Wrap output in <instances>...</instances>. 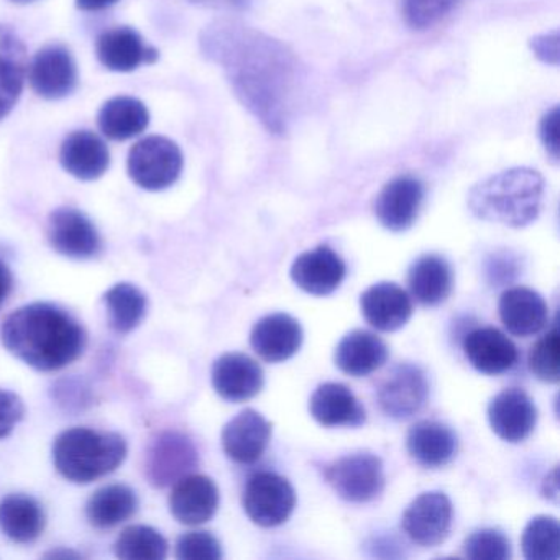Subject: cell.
<instances>
[{"label":"cell","instance_id":"obj_1","mask_svg":"<svg viewBox=\"0 0 560 560\" xmlns=\"http://www.w3.org/2000/svg\"><path fill=\"white\" fill-rule=\"evenodd\" d=\"M201 48L224 70L245 109L268 132L283 136L301 80L296 55L277 38L235 21H218L205 28Z\"/></svg>","mask_w":560,"mask_h":560},{"label":"cell","instance_id":"obj_2","mask_svg":"<svg viewBox=\"0 0 560 560\" xmlns=\"http://www.w3.org/2000/svg\"><path fill=\"white\" fill-rule=\"evenodd\" d=\"M0 339L12 355L40 372L70 365L83 355L88 342L84 327L50 303L19 307L2 324Z\"/></svg>","mask_w":560,"mask_h":560},{"label":"cell","instance_id":"obj_3","mask_svg":"<svg viewBox=\"0 0 560 560\" xmlns=\"http://www.w3.org/2000/svg\"><path fill=\"white\" fill-rule=\"evenodd\" d=\"M544 178L530 168H511L475 185L468 192V208L488 222L526 228L542 208Z\"/></svg>","mask_w":560,"mask_h":560},{"label":"cell","instance_id":"obj_4","mask_svg":"<svg viewBox=\"0 0 560 560\" xmlns=\"http://www.w3.org/2000/svg\"><path fill=\"white\" fill-rule=\"evenodd\" d=\"M127 457L126 439L116 432L73 428L61 432L54 444L57 470L73 483H91L113 474Z\"/></svg>","mask_w":560,"mask_h":560},{"label":"cell","instance_id":"obj_5","mask_svg":"<svg viewBox=\"0 0 560 560\" xmlns=\"http://www.w3.org/2000/svg\"><path fill=\"white\" fill-rule=\"evenodd\" d=\"M130 178L147 191H163L178 182L183 153L173 140L152 136L132 147L127 162Z\"/></svg>","mask_w":560,"mask_h":560},{"label":"cell","instance_id":"obj_6","mask_svg":"<svg viewBox=\"0 0 560 560\" xmlns=\"http://www.w3.org/2000/svg\"><path fill=\"white\" fill-rule=\"evenodd\" d=\"M326 478L334 491L350 503L375 500L385 488L382 460L372 452L343 455L326 468Z\"/></svg>","mask_w":560,"mask_h":560},{"label":"cell","instance_id":"obj_7","mask_svg":"<svg viewBox=\"0 0 560 560\" xmlns=\"http://www.w3.org/2000/svg\"><path fill=\"white\" fill-rule=\"evenodd\" d=\"M245 513L261 527H277L287 523L296 506V494L287 478L275 471H260L245 485Z\"/></svg>","mask_w":560,"mask_h":560},{"label":"cell","instance_id":"obj_8","mask_svg":"<svg viewBox=\"0 0 560 560\" xmlns=\"http://www.w3.org/2000/svg\"><path fill=\"white\" fill-rule=\"evenodd\" d=\"M198 467V451L188 435L168 431L156 435L147 452L145 471L156 488L170 487Z\"/></svg>","mask_w":560,"mask_h":560},{"label":"cell","instance_id":"obj_9","mask_svg":"<svg viewBox=\"0 0 560 560\" xmlns=\"http://www.w3.org/2000/svg\"><path fill=\"white\" fill-rule=\"evenodd\" d=\"M28 80L32 90L44 100H63L77 90V61L63 45H47L32 60Z\"/></svg>","mask_w":560,"mask_h":560},{"label":"cell","instance_id":"obj_10","mask_svg":"<svg viewBox=\"0 0 560 560\" xmlns=\"http://www.w3.org/2000/svg\"><path fill=\"white\" fill-rule=\"evenodd\" d=\"M429 385L424 372L412 363H399L378 389L380 408L393 419L418 415L428 401Z\"/></svg>","mask_w":560,"mask_h":560},{"label":"cell","instance_id":"obj_11","mask_svg":"<svg viewBox=\"0 0 560 560\" xmlns=\"http://www.w3.org/2000/svg\"><path fill=\"white\" fill-rule=\"evenodd\" d=\"M48 237L58 254L74 260L96 257L103 247L96 225L74 208H60L50 215Z\"/></svg>","mask_w":560,"mask_h":560},{"label":"cell","instance_id":"obj_12","mask_svg":"<svg viewBox=\"0 0 560 560\" xmlns=\"http://www.w3.org/2000/svg\"><path fill=\"white\" fill-rule=\"evenodd\" d=\"M451 526L452 503L441 491L419 494L402 516V529L419 546H438L447 537Z\"/></svg>","mask_w":560,"mask_h":560},{"label":"cell","instance_id":"obj_13","mask_svg":"<svg viewBox=\"0 0 560 560\" xmlns=\"http://www.w3.org/2000/svg\"><path fill=\"white\" fill-rule=\"evenodd\" d=\"M424 201V186L411 175L392 179L380 191L375 214L380 224L392 232H405L415 224Z\"/></svg>","mask_w":560,"mask_h":560},{"label":"cell","instance_id":"obj_14","mask_svg":"<svg viewBox=\"0 0 560 560\" xmlns=\"http://www.w3.org/2000/svg\"><path fill=\"white\" fill-rule=\"evenodd\" d=\"M488 421L498 438L517 444L533 434L537 409L533 399L520 388L498 393L488 406Z\"/></svg>","mask_w":560,"mask_h":560},{"label":"cell","instance_id":"obj_15","mask_svg":"<svg viewBox=\"0 0 560 560\" xmlns=\"http://www.w3.org/2000/svg\"><path fill=\"white\" fill-rule=\"evenodd\" d=\"M270 438V422L255 409H245L225 424L222 447L231 460L242 465L255 464L267 451Z\"/></svg>","mask_w":560,"mask_h":560},{"label":"cell","instance_id":"obj_16","mask_svg":"<svg viewBox=\"0 0 560 560\" xmlns=\"http://www.w3.org/2000/svg\"><path fill=\"white\" fill-rule=\"evenodd\" d=\"M264 370L245 353H224L212 366V385L221 398L247 401L264 388Z\"/></svg>","mask_w":560,"mask_h":560},{"label":"cell","instance_id":"obj_17","mask_svg":"<svg viewBox=\"0 0 560 560\" xmlns=\"http://www.w3.org/2000/svg\"><path fill=\"white\" fill-rule=\"evenodd\" d=\"M346 271L342 258L332 248L320 245L294 260L291 278L306 293L327 296L342 284Z\"/></svg>","mask_w":560,"mask_h":560},{"label":"cell","instance_id":"obj_18","mask_svg":"<svg viewBox=\"0 0 560 560\" xmlns=\"http://www.w3.org/2000/svg\"><path fill=\"white\" fill-rule=\"evenodd\" d=\"M28 73V55L18 32L0 24V120L18 106Z\"/></svg>","mask_w":560,"mask_h":560},{"label":"cell","instance_id":"obj_19","mask_svg":"<svg viewBox=\"0 0 560 560\" xmlns=\"http://www.w3.org/2000/svg\"><path fill=\"white\" fill-rule=\"evenodd\" d=\"M219 508V490L206 475H186L176 481L170 497L173 516L186 526H199L214 517Z\"/></svg>","mask_w":560,"mask_h":560},{"label":"cell","instance_id":"obj_20","mask_svg":"<svg viewBox=\"0 0 560 560\" xmlns=\"http://www.w3.org/2000/svg\"><path fill=\"white\" fill-rule=\"evenodd\" d=\"M250 343L255 352L267 362H284L301 349L303 329L290 314H270L255 324Z\"/></svg>","mask_w":560,"mask_h":560},{"label":"cell","instance_id":"obj_21","mask_svg":"<svg viewBox=\"0 0 560 560\" xmlns=\"http://www.w3.org/2000/svg\"><path fill=\"white\" fill-rule=\"evenodd\" d=\"M360 310L370 326L383 332L401 329L412 314L409 294L396 283H376L360 296Z\"/></svg>","mask_w":560,"mask_h":560},{"label":"cell","instance_id":"obj_22","mask_svg":"<svg viewBox=\"0 0 560 560\" xmlns=\"http://www.w3.org/2000/svg\"><path fill=\"white\" fill-rule=\"evenodd\" d=\"M498 313L508 332L517 337L539 334L549 320V310L544 298L537 291L524 287L504 291L498 303Z\"/></svg>","mask_w":560,"mask_h":560},{"label":"cell","instance_id":"obj_23","mask_svg":"<svg viewBox=\"0 0 560 560\" xmlns=\"http://www.w3.org/2000/svg\"><path fill=\"white\" fill-rule=\"evenodd\" d=\"M63 168L81 182L101 178L110 166L106 142L90 130H78L65 139L60 150Z\"/></svg>","mask_w":560,"mask_h":560},{"label":"cell","instance_id":"obj_24","mask_svg":"<svg viewBox=\"0 0 560 560\" xmlns=\"http://www.w3.org/2000/svg\"><path fill=\"white\" fill-rule=\"evenodd\" d=\"M464 352L470 365L485 375H501L517 362V349L501 330L480 327L464 339Z\"/></svg>","mask_w":560,"mask_h":560},{"label":"cell","instance_id":"obj_25","mask_svg":"<svg viewBox=\"0 0 560 560\" xmlns=\"http://www.w3.org/2000/svg\"><path fill=\"white\" fill-rule=\"evenodd\" d=\"M310 412L326 428H359L366 419L365 409L342 383L317 386L310 399Z\"/></svg>","mask_w":560,"mask_h":560},{"label":"cell","instance_id":"obj_26","mask_svg":"<svg viewBox=\"0 0 560 560\" xmlns=\"http://www.w3.org/2000/svg\"><path fill=\"white\" fill-rule=\"evenodd\" d=\"M406 448L422 467H444L457 454V435L442 422L421 421L409 429Z\"/></svg>","mask_w":560,"mask_h":560},{"label":"cell","instance_id":"obj_27","mask_svg":"<svg viewBox=\"0 0 560 560\" xmlns=\"http://www.w3.org/2000/svg\"><path fill=\"white\" fill-rule=\"evenodd\" d=\"M334 359L343 373L360 378L385 365L388 347L376 334L357 329L342 337Z\"/></svg>","mask_w":560,"mask_h":560},{"label":"cell","instance_id":"obj_28","mask_svg":"<svg viewBox=\"0 0 560 560\" xmlns=\"http://www.w3.org/2000/svg\"><path fill=\"white\" fill-rule=\"evenodd\" d=\"M408 284L418 303L438 306L451 294L454 275L451 265L441 255H422L409 268Z\"/></svg>","mask_w":560,"mask_h":560},{"label":"cell","instance_id":"obj_29","mask_svg":"<svg viewBox=\"0 0 560 560\" xmlns=\"http://www.w3.org/2000/svg\"><path fill=\"white\" fill-rule=\"evenodd\" d=\"M44 508L28 494H9L0 501V530L14 542H34L44 533Z\"/></svg>","mask_w":560,"mask_h":560},{"label":"cell","instance_id":"obj_30","mask_svg":"<svg viewBox=\"0 0 560 560\" xmlns=\"http://www.w3.org/2000/svg\"><path fill=\"white\" fill-rule=\"evenodd\" d=\"M147 48L139 32L130 27H114L103 32L96 42L100 63L116 73H130L145 63Z\"/></svg>","mask_w":560,"mask_h":560},{"label":"cell","instance_id":"obj_31","mask_svg":"<svg viewBox=\"0 0 560 560\" xmlns=\"http://www.w3.org/2000/svg\"><path fill=\"white\" fill-rule=\"evenodd\" d=\"M97 124L107 139L126 142L145 132L150 113L145 104L136 97H113L101 107Z\"/></svg>","mask_w":560,"mask_h":560},{"label":"cell","instance_id":"obj_32","mask_svg":"<svg viewBox=\"0 0 560 560\" xmlns=\"http://www.w3.org/2000/svg\"><path fill=\"white\" fill-rule=\"evenodd\" d=\"M139 498L127 485H107L97 490L86 504L90 523L97 529H110L137 513Z\"/></svg>","mask_w":560,"mask_h":560},{"label":"cell","instance_id":"obj_33","mask_svg":"<svg viewBox=\"0 0 560 560\" xmlns=\"http://www.w3.org/2000/svg\"><path fill=\"white\" fill-rule=\"evenodd\" d=\"M109 324L116 332L127 334L142 323L147 313V298L139 288L119 283L104 294Z\"/></svg>","mask_w":560,"mask_h":560},{"label":"cell","instance_id":"obj_34","mask_svg":"<svg viewBox=\"0 0 560 560\" xmlns=\"http://www.w3.org/2000/svg\"><path fill=\"white\" fill-rule=\"evenodd\" d=\"M116 556L126 560H162L168 553L165 537L150 526H129L116 540Z\"/></svg>","mask_w":560,"mask_h":560},{"label":"cell","instance_id":"obj_35","mask_svg":"<svg viewBox=\"0 0 560 560\" xmlns=\"http://www.w3.org/2000/svg\"><path fill=\"white\" fill-rule=\"evenodd\" d=\"M527 560H557L560 557V526L556 517L536 516L524 527L521 537Z\"/></svg>","mask_w":560,"mask_h":560},{"label":"cell","instance_id":"obj_36","mask_svg":"<svg viewBox=\"0 0 560 560\" xmlns=\"http://www.w3.org/2000/svg\"><path fill=\"white\" fill-rule=\"evenodd\" d=\"M530 372L540 382L557 383L560 378V336L553 326L546 336L540 337L527 355Z\"/></svg>","mask_w":560,"mask_h":560},{"label":"cell","instance_id":"obj_37","mask_svg":"<svg viewBox=\"0 0 560 560\" xmlns=\"http://www.w3.org/2000/svg\"><path fill=\"white\" fill-rule=\"evenodd\" d=\"M465 556L471 560H508L511 557L510 539L498 529H478L465 539Z\"/></svg>","mask_w":560,"mask_h":560},{"label":"cell","instance_id":"obj_38","mask_svg":"<svg viewBox=\"0 0 560 560\" xmlns=\"http://www.w3.org/2000/svg\"><path fill=\"white\" fill-rule=\"evenodd\" d=\"M462 0H405L402 12L409 27L425 31L451 14Z\"/></svg>","mask_w":560,"mask_h":560},{"label":"cell","instance_id":"obj_39","mask_svg":"<svg viewBox=\"0 0 560 560\" xmlns=\"http://www.w3.org/2000/svg\"><path fill=\"white\" fill-rule=\"evenodd\" d=\"M176 557L182 560H219L222 559L221 544L205 530L186 533L176 542Z\"/></svg>","mask_w":560,"mask_h":560},{"label":"cell","instance_id":"obj_40","mask_svg":"<svg viewBox=\"0 0 560 560\" xmlns=\"http://www.w3.org/2000/svg\"><path fill=\"white\" fill-rule=\"evenodd\" d=\"M24 401L15 393L0 389V439L12 434L15 425L24 419Z\"/></svg>","mask_w":560,"mask_h":560},{"label":"cell","instance_id":"obj_41","mask_svg":"<svg viewBox=\"0 0 560 560\" xmlns=\"http://www.w3.org/2000/svg\"><path fill=\"white\" fill-rule=\"evenodd\" d=\"M559 122V107H553L552 110H549V113L544 116L542 122H540V140H542L546 152L549 153L553 162L559 160L560 153Z\"/></svg>","mask_w":560,"mask_h":560},{"label":"cell","instance_id":"obj_42","mask_svg":"<svg viewBox=\"0 0 560 560\" xmlns=\"http://www.w3.org/2000/svg\"><path fill=\"white\" fill-rule=\"evenodd\" d=\"M530 50L542 63L557 67L560 63V37L559 32L537 35L530 40Z\"/></svg>","mask_w":560,"mask_h":560},{"label":"cell","instance_id":"obj_43","mask_svg":"<svg viewBox=\"0 0 560 560\" xmlns=\"http://www.w3.org/2000/svg\"><path fill=\"white\" fill-rule=\"evenodd\" d=\"M191 4L202 5L209 9H222V11H242L247 8L248 0H189Z\"/></svg>","mask_w":560,"mask_h":560},{"label":"cell","instance_id":"obj_44","mask_svg":"<svg viewBox=\"0 0 560 560\" xmlns=\"http://www.w3.org/2000/svg\"><path fill=\"white\" fill-rule=\"evenodd\" d=\"M12 288H14V278L8 265L0 260V307L4 306L5 301L11 296Z\"/></svg>","mask_w":560,"mask_h":560},{"label":"cell","instance_id":"obj_45","mask_svg":"<svg viewBox=\"0 0 560 560\" xmlns=\"http://www.w3.org/2000/svg\"><path fill=\"white\" fill-rule=\"evenodd\" d=\"M120 0H77V8L83 12H101L113 8Z\"/></svg>","mask_w":560,"mask_h":560},{"label":"cell","instance_id":"obj_46","mask_svg":"<svg viewBox=\"0 0 560 560\" xmlns=\"http://www.w3.org/2000/svg\"><path fill=\"white\" fill-rule=\"evenodd\" d=\"M15 4H31V2H35V0H12Z\"/></svg>","mask_w":560,"mask_h":560}]
</instances>
